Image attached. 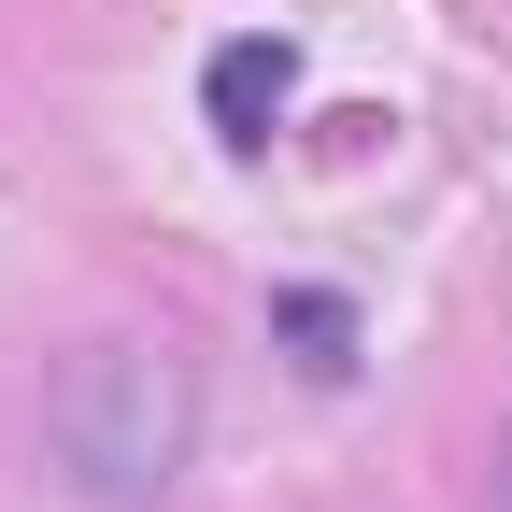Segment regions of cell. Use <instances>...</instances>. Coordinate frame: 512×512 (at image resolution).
I'll list each match as a JSON object with an SVG mask.
<instances>
[{
    "label": "cell",
    "mask_w": 512,
    "mask_h": 512,
    "mask_svg": "<svg viewBox=\"0 0 512 512\" xmlns=\"http://www.w3.org/2000/svg\"><path fill=\"white\" fill-rule=\"evenodd\" d=\"M43 441H57V470H72L86 512H157L185 484V441H200V370H185V342H143V328L86 342L57 370V399H43Z\"/></svg>",
    "instance_id": "1"
},
{
    "label": "cell",
    "mask_w": 512,
    "mask_h": 512,
    "mask_svg": "<svg viewBox=\"0 0 512 512\" xmlns=\"http://www.w3.org/2000/svg\"><path fill=\"white\" fill-rule=\"evenodd\" d=\"M285 100H299V43H271V29H242V43H214V72H200V114H214V143H271L285 128Z\"/></svg>",
    "instance_id": "2"
},
{
    "label": "cell",
    "mask_w": 512,
    "mask_h": 512,
    "mask_svg": "<svg viewBox=\"0 0 512 512\" xmlns=\"http://www.w3.org/2000/svg\"><path fill=\"white\" fill-rule=\"evenodd\" d=\"M285 342H299L313 370H356V313H342V299H285Z\"/></svg>",
    "instance_id": "3"
},
{
    "label": "cell",
    "mask_w": 512,
    "mask_h": 512,
    "mask_svg": "<svg viewBox=\"0 0 512 512\" xmlns=\"http://www.w3.org/2000/svg\"><path fill=\"white\" fill-rule=\"evenodd\" d=\"M498 512H512V441H498Z\"/></svg>",
    "instance_id": "4"
}]
</instances>
